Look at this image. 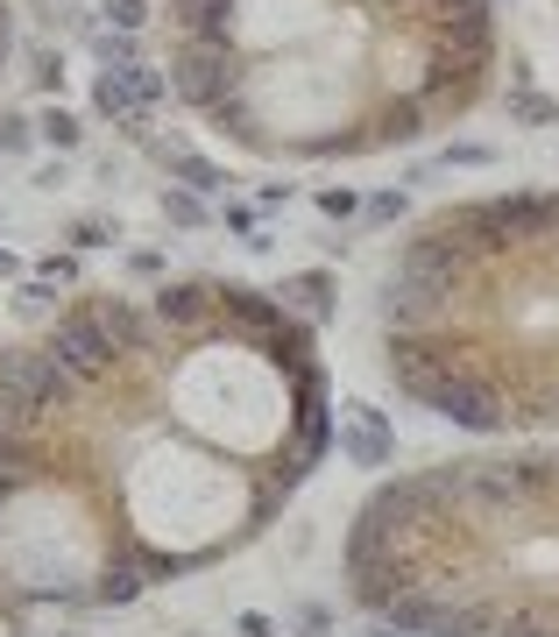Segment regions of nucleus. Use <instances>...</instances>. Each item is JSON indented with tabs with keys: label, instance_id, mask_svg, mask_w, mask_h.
Instances as JSON below:
<instances>
[{
	"label": "nucleus",
	"instance_id": "obj_1",
	"mask_svg": "<svg viewBox=\"0 0 559 637\" xmlns=\"http://www.w3.org/2000/svg\"><path fill=\"white\" fill-rule=\"evenodd\" d=\"M334 447L326 361L277 291H85L0 347V581L120 610L263 538Z\"/></svg>",
	"mask_w": 559,
	"mask_h": 637
},
{
	"label": "nucleus",
	"instance_id": "obj_2",
	"mask_svg": "<svg viewBox=\"0 0 559 637\" xmlns=\"http://www.w3.org/2000/svg\"><path fill=\"white\" fill-rule=\"evenodd\" d=\"M163 79L226 149L361 163L467 120L496 85V0H163Z\"/></svg>",
	"mask_w": 559,
	"mask_h": 637
},
{
	"label": "nucleus",
	"instance_id": "obj_3",
	"mask_svg": "<svg viewBox=\"0 0 559 637\" xmlns=\"http://www.w3.org/2000/svg\"><path fill=\"white\" fill-rule=\"evenodd\" d=\"M383 369L461 432H559V192L432 206L375 291Z\"/></svg>",
	"mask_w": 559,
	"mask_h": 637
},
{
	"label": "nucleus",
	"instance_id": "obj_4",
	"mask_svg": "<svg viewBox=\"0 0 559 637\" xmlns=\"http://www.w3.org/2000/svg\"><path fill=\"white\" fill-rule=\"evenodd\" d=\"M340 574L375 624L411 637H559V447L375 482Z\"/></svg>",
	"mask_w": 559,
	"mask_h": 637
},
{
	"label": "nucleus",
	"instance_id": "obj_5",
	"mask_svg": "<svg viewBox=\"0 0 559 637\" xmlns=\"http://www.w3.org/2000/svg\"><path fill=\"white\" fill-rule=\"evenodd\" d=\"M171 93V79H163V65H120V71H100L93 79V106L114 120V128H142L149 106Z\"/></svg>",
	"mask_w": 559,
	"mask_h": 637
},
{
	"label": "nucleus",
	"instance_id": "obj_6",
	"mask_svg": "<svg viewBox=\"0 0 559 637\" xmlns=\"http://www.w3.org/2000/svg\"><path fill=\"white\" fill-rule=\"evenodd\" d=\"M340 412H347V432H334V447H347L354 461H369V467H375V461L389 453V439L369 425V404H340Z\"/></svg>",
	"mask_w": 559,
	"mask_h": 637
},
{
	"label": "nucleus",
	"instance_id": "obj_7",
	"mask_svg": "<svg viewBox=\"0 0 559 637\" xmlns=\"http://www.w3.org/2000/svg\"><path fill=\"white\" fill-rule=\"evenodd\" d=\"M277 298H298L305 312H334V283L326 277H291V283H277Z\"/></svg>",
	"mask_w": 559,
	"mask_h": 637
},
{
	"label": "nucleus",
	"instance_id": "obj_8",
	"mask_svg": "<svg viewBox=\"0 0 559 637\" xmlns=\"http://www.w3.org/2000/svg\"><path fill=\"white\" fill-rule=\"evenodd\" d=\"M43 135H50V149H79V114H71V106H43V120H36Z\"/></svg>",
	"mask_w": 559,
	"mask_h": 637
},
{
	"label": "nucleus",
	"instance_id": "obj_9",
	"mask_svg": "<svg viewBox=\"0 0 559 637\" xmlns=\"http://www.w3.org/2000/svg\"><path fill=\"white\" fill-rule=\"evenodd\" d=\"M149 22H156L149 0H107V28H120V36H142Z\"/></svg>",
	"mask_w": 559,
	"mask_h": 637
},
{
	"label": "nucleus",
	"instance_id": "obj_10",
	"mask_svg": "<svg viewBox=\"0 0 559 637\" xmlns=\"http://www.w3.org/2000/svg\"><path fill=\"white\" fill-rule=\"evenodd\" d=\"M107 241H120L114 220H79V227H71V248H107Z\"/></svg>",
	"mask_w": 559,
	"mask_h": 637
},
{
	"label": "nucleus",
	"instance_id": "obj_11",
	"mask_svg": "<svg viewBox=\"0 0 559 637\" xmlns=\"http://www.w3.org/2000/svg\"><path fill=\"white\" fill-rule=\"evenodd\" d=\"M36 85L43 93H65V57L57 50H36Z\"/></svg>",
	"mask_w": 559,
	"mask_h": 637
},
{
	"label": "nucleus",
	"instance_id": "obj_12",
	"mask_svg": "<svg viewBox=\"0 0 559 637\" xmlns=\"http://www.w3.org/2000/svg\"><path fill=\"white\" fill-rule=\"evenodd\" d=\"M14 312H22V319H43V312H50V283H22V291H14Z\"/></svg>",
	"mask_w": 559,
	"mask_h": 637
},
{
	"label": "nucleus",
	"instance_id": "obj_13",
	"mask_svg": "<svg viewBox=\"0 0 559 637\" xmlns=\"http://www.w3.org/2000/svg\"><path fill=\"white\" fill-rule=\"evenodd\" d=\"M163 212H171L177 227H199V220H206V206H199V199H185V192H163Z\"/></svg>",
	"mask_w": 559,
	"mask_h": 637
},
{
	"label": "nucleus",
	"instance_id": "obj_14",
	"mask_svg": "<svg viewBox=\"0 0 559 637\" xmlns=\"http://www.w3.org/2000/svg\"><path fill=\"white\" fill-rule=\"evenodd\" d=\"M0 149H28V120H22V114L0 120Z\"/></svg>",
	"mask_w": 559,
	"mask_h": 637
},
{
	"label": "nucleus",
	"instance_id": "obj_15",
	"mask_svg": "<svg viewBox=\"0 0 559 637\" xmlns=\"http://www.w3.org/2000/svg\"><path fill=\"white\" fill-rule=\"evenodd\" d=\"M8 50H14V22H8V8H0V71H8Z\"/></svg>",
	"mask_w": 559,
	"mask_h": 637
},
{
	"label": "nucleus",
	"instance_id": "obj_16",
	"mask_svg": "<svg viewBox=\"0 0 559 637\" xmlns=\"http://www.w3.org/2000/svg\"><path fill=\"white\" fill-rule=\"evenodd\" d=\"M241 637H277V630H269V616H241Z\"/></svg>",
	"mask_w": 559,
	"mask_h": 637
},
{
	"label": "nucleus",
	"instance_id": "obj_17",
	"mask_svg": "<svg viewBox=\"0 0 559 637\" xmlns=\"http://www.w3.org/2000/svg\"><path fill=\"white\" fill-rule=\"evenodd\" d=\"M369 637H411V630H389V624H375V630H369Z\"/></svg>",
	"mask_w": 559,
	"mask_h": 637
}]
</instances>
